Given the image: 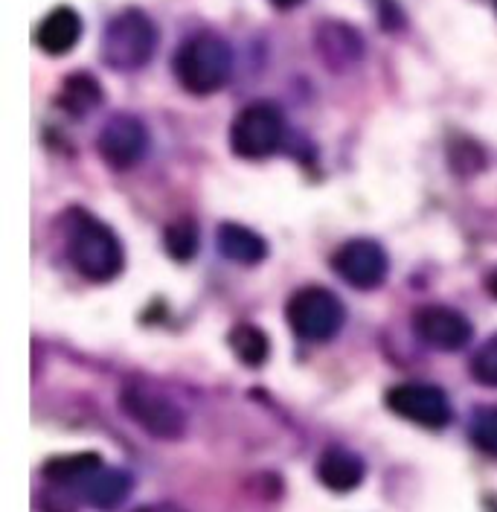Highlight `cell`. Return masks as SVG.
Segmentation results:
<instances>
[{
  "mask_svg": "<svg viewBox=\"0 0 497 512\" xmlns=\"http://www.w3.org/2000/svg\"><path fill=\"white\" fill-rule=\"evenodd\" d=\"M102 469V457L94 451H82V454H62L44 463V478L50 480L53 486L62 489H79L85 480L91 478L94 472Z\"/></svg>",
  "mask_w": 497,
  "mask_h": 512,
  "instance_id": "cell-15",
  "label": "cell"
},
{
  "mask_svg": "<svg viewBox=\"0 0 497 512\" xmlns=\"http://www.w3.org/2000/svg\"><path fill=\"white\" fill-rule=\"evenodd\" d=\"M343 303L329 288L306 286L288 300V323L306 341H332L343 329Z\"/></svg>",
  "mask_w": 497,
  "mask_h": 512,
  "instance_id": "cell-6",
  "label": "cell"
},
{
  "mask_svg": "<svg viewBox=\"0 0 497 512\" xmlns=\"http://www.w3.org/2000/svg\"><path fill=\"white\" fill-rule=\"evenodd\" d=\"M332 268L343 283L361 288V291H370V288H378L387 280L390 259L384 254V248L373 239H352L335 251Z\"/></svg>",
  "mask_w": 497,
  "mask_h": 512,
  "instance_id": "cell-9",
  "label": "cell"
},
{
  "mask_svg": "<svg viewBox=\"0 0 497 512\" xmlns=\"http://www.w3.org/2000/svg\"><path fill=\"white\" fill-rule=\"evenodd\" d=\"M157 47V30L140 9H125L108 21L102 32V62L114 70H140L152 62Z\"/></svg>",
  "mask_w": 497,
  "mask_h": 512,
  "instance_id": "cell-3",
  "label": "cell"
},
{
  "mask_svg": "<svg viewBox=\"0 0 497 512\" xmlns=\"http://www.w3.org/2000/svg\"><path fill=\"white\" fill-rule=\"evenodd\" d=\"M99 102H102V88H99V82H96L94 76L73 73V76L64 79L62 91H59V105H62L67 114L82 117V114L99 108Z\"/></svg>",
  "mask_w": 497,
  "mask_h": 512,
  "instance_id": "cell-16",
  "label": "cell"
},
{
  "mask_svg": "<svg viewBox=\"0 0 497 512\" xmlns=\"http://www.w3.org/2000/svg\"><path fill=\"white\" fill-rule=\"evenodd\" d=\"M277 6H282V9H288V6H294V3H300V0H274Z\"/></svg>",
  "mask_w": 497,
  "mask_h": 512,
  "instance_id": "cell-24",
  "label": "cell"
},
{
  "mask_svg": "<svg viewBox=\"0 0 497 512\" xmlns=\"http://www.w3.org/2000/svg\"><path fill=\"white\" fill-rule=\"evenodd\" d=\"M320 50H323V59H335L341 53L343 62H349L352 56L361 53V38L349 27H323L320 30Z\"/></svg>",
  "mask_w": 497,
  "mask_h": 512,
  "instance_id": "cell-19",
  "label": "cell"
},
{
  "mask_svg": "<svg viewBox=\"0 0 497 512\" xmlns=\"http://www.w3.org/2000/svg\"><path fill=\"white\" fill-rule=\"evenodd\" d=\"M128 495H131V475L125 469L102 466L79 486V498L99 512H114L117 507H123Z\"/></svg>",
  "mask_w": 497,
  "mask_h": 512,
  "instance_id": "cell-12",
  "label": "cell"
},
{
  "mask_svg": "<svg viewBox=\"0 0 497 512\" xmlns=\"http://www.w3.org/2000/svg\"><path fill=\"white\" fill-rule=\"evenodd\" d=\"M73 268L91 283H111L123 271V245L117 233L94 216H76L67 239Z\"/></svg>",
  "mask_w": 497,
  "mask_h": 512,
  "instance_id": "cell-2",
  "label": "cell"
},
{
  "mask_svg": "<svg viewBox=\"0 0 497 512\" xmlns=\"http://www.w3.org/2000/svg\"><path fill=\"white\" fill-rule=\"evenodd\" d=\"M367 475L364 460L349 448H326L317 460V480L332 492H352Z\"/></svg>",
  "mask_w": 497,
  "mask_h": 512,
  "instance_id": "cell-11",
  "label": "cell"
},
{
  "mask_svg": "<svg viewBox=\"0 0 497 512\" xmlns=\"http://www.w3.org/2000/svg\"><path fill=\"white\" fill-rule=\"evenodd\" d=\"M149 128L143 126L137 117L131 114H117L111 117L102 131H99V140H96V149L102 160L114 169H131L137 166L140 160L149 155Z\"/></svg>",
  "mask_w": 497,
  "mask_h": 512,
  "instance_id": "cell-8",
  "label": "cell"
},
{
  "mask_svg": "<svg viewBox=\"0 0 497 512\" xmlns=\"http://www.w3.org/2000/svg\"><path fill=\"white\" fill-rule=\"evenodd\" d=\"M218 251L221 256H227L230 262H239V265H256L268 256V245L265 239L250 230L245 224H221L218 227Z\"/></svg>",
  "mask_w": 497,
  "mask_h": 512,
  "instance_id": "cell-14",
  "label": "cell"
},
{
  "mask_svg": "<svg viewBox=\"0 0 497 512\" xmlns=\"http://www.w3.org/2000/svg\"><path fill=\"white\" fill-rule=\"evenodd\" d=\"M163 248L166 254L178 262H187L198 251V227L189 219H181V222H172L166 230H163Z\"/></svg>",
  "mask_w": 497,
  "mask_h": 512,
  "instance_id": "cell-18",
  "label": "cell"
},
{
  "mask_svg": "<svg viewBox=\"0 0 497 512\" xmlns=\"http://www.w3.org/2000/svg\"><path fill=\"white\" fill-rule=\"evenodd\" d=\"M471 443L497 457V408H483L471 419Z\"/></svg>",
  "mask_w": 497,
  "mask_h": 512,
  "instance_id": "cell-20",
  "label": "cell"
},
{
  "mask_svg": "<svg viewBox=\"0 0 497 512\" xmlns=\"http://www.w3.org/2000/svg\"><path fill=\"white\" fill-rule=\"evenodd\" d=\"M233 73V50L213 32L192 35L175 53V76L181 88L195 96H210L227 85Z\"/></svg>",
  "mask_w": 497,
  "mask_h": 512,
  "instance_id": "cell-1",
  "label": "cell"
},
{
  "mask_svg": "<svg viewBox=\"0 0 497 512\" xmlns=\"http://www.w3.org/2000/svg\"><path fill=\"white\" fill-rule=\"evenodd\" d=\"M82 38V18L70 6H56L35 30V41L47 56H64L70 53Z\"/></svg>",
  "mask_w": 497,
  "mask_h": 512,
  "instance_id": "cell-13",
  "label": "cell"
},
{
  "mask_svg": "<svg viewBox=\"0 0 497 512\" xmlns=\"http://www.w3.org/2000/svg\"><path fill=\"white\" fill-rule=\"evenodd\" d=\"M134 512H184L181 507H175V504H149V507H140V510Z\"/></svg>",
  "mask_w": 497,
  "mask_h": 512,
  "instance_id": "cell-22",
  "label": "cell"
},
{
  "mask_svg": "<svg viewBox=\"0 0 497 512\" xmlns=\"http://www.w3.org/2000/svg\"><path fill=\"white\" fill-rule=\"evenodd\" d=\"M486 288H489V294H495L497 297V271H492V274L486 277Z\"/></svg>",
  "mask_w": 497,
  "mask_h": 512,
  "instance_id": "cell-23",
  "label": "cell"
},
{
  "mask_svg": "<svg viewBox=\"0 0 497 512\" xmlns=\"http://www.w3.org/2000/svg\"><path fill=\"white\" fill-rule=\"evenodd\" d=\"M471 376H474V382L486 384V387H497V338L486 341L480 350L474 352Z\"/></svg>",
  "mask_w": 497,
  "mask_h": 512,
  "instance_id": "cell-21",
  "label": "cell"
},
{
  "mask_svg": "<svg viewBox=\"0 0 497 512\" xmlns=\"http://www.w3.org/2000/svg\"><path fill=\"white\" fill-rule=\"evenodd\" d=\"M387 408L413 425L439 431L451 422V402L434 384H399L387 390Z\"/></svg>",
  "mask_w": 497,
  "mask_h": 512,
  "instance_id": "cell-7",
  "label": "cell"
},
{
  "mask_svg": "<svg viewBox=\"0 0 497 512\" xmlns=\"http://www.w3.org/2000/svg\"><path fill=\"white\" fill-rule=\"evenodd\" d=\"M120 408L131 422L157 440H178L187 431V416L166 393L146 382H128L120 393Z\"/></svg>",
  "mask_w": 497,
  "mask_h": 512,
  "instance_id": "cell-4",
  "label": "cell"
},
{
  "mask_svg": "<svg viewBox=\"0 0 497 512\" xmlns=\"http://www.w3.org/2000/svg\"><path fill=\"white\" fill-rule=\"evenodd\" d=\"M230 350L239 355V361L242 364H248V367H262L265 361H268V355H271V341H268V335L259 329V326H253V323H239L233 332H230Z\"/></svg>",
  "mask_w": 497,
  "mask_h": 512,
  "instance_id": "cell-17",
  "label": "cell"
},
{
  "mask_svg": "<svg viewBox=\"0 0 497 512\" xmlns=\"http://www.w3.org/2000/svg\"><path fill=\"white\" fill-rule=\"evenodd\" d=\"M416 335L434 350L457 352L471 341V320L448 306H425L413 318Z\"/></svg>",
  "mask_w": 497,
  "mask_h": 512,
  "instance_id": "cell-10",
  "label": "cell"
},
{
  "mask_svg": "<svg viewBox=\"0 0 497 512\" xmlns=\"http://www.w3.org/2000/svg\"><path fill=\"white\" fill-rule=\"evenodd\" d=\"M285 143V117L271 102H253L230 126V149L245 160L277 155Z\"/></svg>",
  "mask_w": 497,
  "mask_h": 512,
  "instance_id": "cell-5",
  "label": "cell"
}]
</instances>
